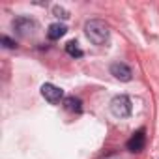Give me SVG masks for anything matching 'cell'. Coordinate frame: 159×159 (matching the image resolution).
<instances>
[{
	"label": "cell",
	"instance_id": "6",
	"mask_svg": "<svg viewBox=\"0 0 159 159\" xmlns=\"http://www.w3.org/2000/svg\"><path fill=\"white\" fill-rule=\"evenodd\" d=\"M146 144V135H144V129H139L131 135V139L127 140V150L133 152V153H139Z\"/></svg>",
	"mask_w": 159,
	"mask_h": 159
},
{
	"label": "cell",
	"instance_id": "5",
	"mask_svg": "<svg viewBox=\"0 0 159 159\" xmlns=\"http://www.w3.org/2000/svg\"><path fill=\"white\" fill-rule=\"evenodd\" d=\"M13 28H15L17 34H21V36H30V34L34 32V28H36V23H34L32 19H28V17H17V19L13 21Z\"/></svg>",
	"mask_w": 159,
	"mask_h": 159
},
{
	"label": "cell",
	"instance_id": "8",
	"mask_svg": "<svg viewBox=\"0 0 159 159\" xmlns=\"http://www.w3.org/2000/svg\"><path fill=\"white\" fill-rule=\"evenodd\" d=\"M64 109L69 111V112H81L83 111V101L79 99V98H66L64 99Z\"/></svg>",
	"mask_w": 159,
	"mask_h": 159
},
{
	"label": "cell",
	"instance_id": "1",
	"mask_svg": "<svg viewBox=\"0 0 159 159\" xmlns=\"http://www.w3.org/2000/svg\"><path fill=\"white\" fill-rule=\"evenodd\" d=\"M84 32H86V38H88L92 43H96V45H103V43L109 39V34H111L109 26H107L103 21H99V19L88 21V23L84 25Z\"/></svg>",
	"mask_w": 159,
	"mask_h": 159
},
{
	"label": "cell",
	"instance_id": "10",
	"mask_svg": "<svg viewBox=\"0 0 159 159\" xmlns=\"http://www.w3.org/2000/svg\"><path fill=\"white\" fill-rule=\"evenodd\" d=\"M0 41H2V45H4L6 49H15V47H17V43H15L13 39H10L8 36H2V39H0Z\"/></svg>",
	"mask_w": 159,
	"mask_h": 159
},
{
	"label": "cell",
	"instance_id": "11",
	"mask_svg": "<svg viewBox=\"0 0 159 159\" xmlns=\"http://www.w3.org/2000/svg\"><path fill=\"white\" fill-rule=\"evenodd\" d=\"M54 13H56V17H62V19H67V17H69L67 11H66L64 8H58V6L54 8Z\"/></svg>",
	"mask_w": 159,
	"mask_h": 159
},
{
	"label": "cell",
	"instance_id": "7",
	"mask_svg": "<svg viewBox=\"0 0 159 159\" xmlns=\"http://www.w3.org/2000/svg\"><path fill=\"white\" fill-rule=\"evenodd\" d=\"M66 32H67V28H66L64 25H60V23H54V25H51V26H49V30H47V38L54 41V39H60V38H62Z\"/></svg>",
	"mask_w": 159,
	"mask_h": 159
},
{
	"label": "cell",
	"instance_id": "3",
	"mask_svg": "<svg viewBox=\"0 0 159 159\" xmlns=\"http://www.w3.org/2000/svg\"><path fill=\"white\" fill-rule=\"evenodd\" d=\"M111 75H114L118 81L127 83V81H131L133 71H131V67H129L127 64H124V62H114V64L111 66Z\"/></svg>",
	"mask_w": 159,
	"mask_h": 159
},
{
	"label": "cell",
	"instance_id": "2",
	"mask_svg": "<svg viewBox=\"0 0 159 159\" xmlns=\"http://www.w3.org/2000/svg\"><path fill=\"white\" fill-rule=\"evenodd\" d=\"M111 111L114 116L118 118H127L131 116V111H133V105H131V99L127 96H116L112 101H111Z\"/></svg>",
	"mask_w": 159,
	"mask_h": 159
},
{
	"label": "cell",
	"instance_id": "4",
	"mask_svg": "<svg viewBox=\"0 0 159 159\" xmlns=\"http://www.w3.org/2000/svg\"><path fill=\"white\" fill-rule=\"evenodd\" d=\"M41 96L49 101V103H60V99L64 98V90H60L58 86L51 84V83H45L41 86Z\"/></svg>",
	"mask_w": 159,
	"mask_h": 159
},
{
	"label": "cell",
	"instance_id": "9",
	"mask_svg": "<svg viewBox=\"0 0 159 159\" xmlns=\"http://www.w3.org/2000/svg\"><path fill=\"white\" fill-rule=\"evenodd\" d=\"M66 51H67V54L73 56V58H81V56H83V51L79 49V43H77V41H69V43L66 45Z\"/></svg>",
	"mask_w": 159,
	"mask_h": 159
}]
</instances>
